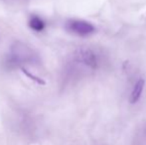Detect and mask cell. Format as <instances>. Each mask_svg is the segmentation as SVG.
<instances>
[{
	"label": "cell",
	"mask_w": 146,
	"mask_h": 145,
	"mask_svg": "<svg viewBox=\"0 0 146 145\" xmlns=\"http://www.w3.org/2000/svg\"><path fill=\"white\" fill-rule=\"evenodd\" d=\"M80 58H81V61L84 63L85 65H87L88 67L92 69L96 68L98 66V60H96V57L92 51L90 50H85L81 53L80 55Z\"/></svg>",
	"instance_id": "cell-3"
},
{
	"label": "cell",
	"mask_w": 146,
	"mask_h": 145,
	"mask_svg": "<svg viewBox=\"0 0 146 145\" xmlns=\"http://www.w3.org/2000/svg\"><path fill=\"white\" fill-rule=\"evenodd\" d=\"M29 26L33 30H35V31L41 32L44 30L45 23L40 17H38V16H32L29 20Z\"/></svg>",
	"instance_id": "cell-4"
},
{
	"label": "cell",
	"mask_w": 146,
	"mask_h": 145,
	"mask_svg": "<svg viewBox=\"0 0 146 145\" xmlns=\"http://www.w3.org/2000/svg\"><path fill=\"white\" fill-rule=\"evenodd\" d=\"M144 85H145V81L143 79H139L135 83L133 89L131 91L130 97H129V103H135L139 101V99L141 97V95L143 93V89H144Z\"/></svg>",
	"instance_id": "cell-2"
},
{
	"label": "cell",
	"mask_w": 146,
	"mask_h": 145,
	"mask_svg": "<svg viewBox=\"0 0 146 145\" xmlns=\"http://www.w3.org/2000/svg\"><path fill=\"white\" fill-rule=\"evenodd\" d=\"M67 29L79 36H88L96 31L92 23L84 20H70L67 23Z\"/></svg>",
	"instance_id": "cell-1"
}]
</instances>
